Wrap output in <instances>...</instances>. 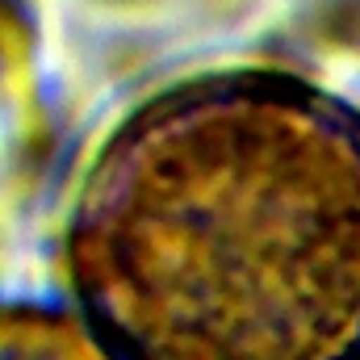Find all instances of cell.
Listing matches in <instances>:
<instances>
[{
    "mask_svg": "<svg viewBox=\"0 0 360 360\" xmlns=\"http://www.w3.org/2000/svg\"><path fill=\"white\" fill-rule=\"evenodd\" d=\"M63 276L122 360H360V105L260 63L147 92L80 172Z\"/></svg>",
    "mask_w": 360,
    "mask_h": 360,
    "instance_id": "obj_1",
    "label": "cell"
},
{
    "mask_svg": "<svg viewBox=\"0 0 360 360\" xmlns=\"http://www.w3.org/2000/svg\"><path fill=\"white\" fill-rule=\"evenodd\" d=\"M0 360H122V356L63 302L0 297Z\"/></svg>",
    "mask_w": 360,
    "mask_h": 360,
    "instance_id": "obj_2",
    "label": "cell"
}]
</instances>
